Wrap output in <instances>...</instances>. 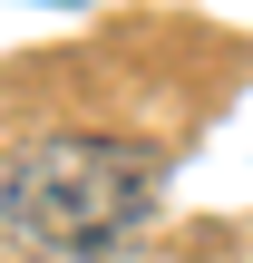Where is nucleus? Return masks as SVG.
Masks as SVG:
<instances>
[{"label":"nucleus","mask_w":253,"mask_h":263,"mask_svg":"<svg viewBox=\"0 0 253 263\" xmlns=\"http://www.w3.org/2000/svg\"><path fill=\"white\" fill-rule=\"evenodd\" d=\"M146 205H156V166L127 137H98V127L29 137L0 166V234H20L39 254H68V263L117 254L146 224Z\"/></svg>","instance_id":"1"}]
</instances>
